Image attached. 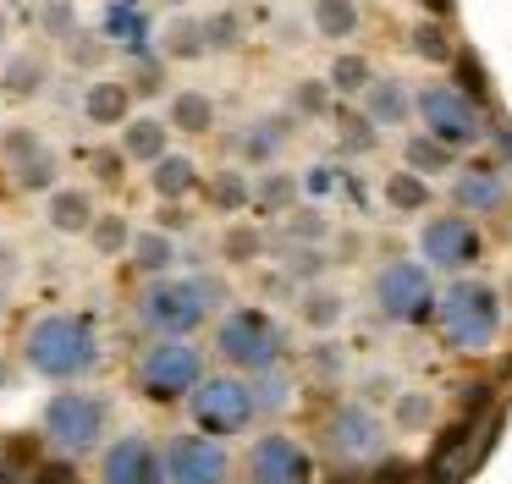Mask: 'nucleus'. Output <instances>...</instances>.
Segmentation results:
<instances>
[{"label": "nucleus", "instance_id": "nucleus-1", "mask_svg": "<svg viewBox=\"0 0 512 484\" xmlns=\"http://www.w3.org/2000/svg\"><path fill=\"white\" fill-rule=\"evenodd\" d=\"M23 363L39 380L72 385L83 374L100 369V330L89 314H67V308H50V314L28 319L23 330Z\"/></svg>", "mask_w": 512, "mask_h": 484}, {"label": "nucleus", "instance_id": "nucleus-2", "mask_svg": "<svg viewBox=\"0 0 512 484\" xmlns=\"http://www.w3.org/2000/svg\"><path fill=\"white\" fill-rule=\"evenodd\" d=\"M507 325V303L490 281H474V275H457L441 297H435V330L452 352L474 358V352H490Z\"/></svg>", "mask_w": 512, "mask_h": 484}, {"label": "nucleus", "instance_id": "nucleus-3", "mask_svg": "<svg viewBox=\"0 0 512 484\" xmlns=\"http://www.w3.org/2000/svg\"><path fill=\"white\" fill-rule=\"evenodd\" d=\"M210 308L215 286L199 275H160V281H144L133 297V319L155 341H193V330H204Z\"/></svg>", "mask_w": 512, "mask_h": 484}, {"label": "nucleus", "instance_id": "nucleus-4", "mask_svg": "<svg viewBox=\"0 0 512 484\" xmlns=\"http://www.w3.org/2000/svg\"><path fill=\"white\" fill-rule=\"evenodd\" d=\"M215 352H221L243 380H254V374H265V369H281L287 336H281V325L265 308H232V314L215 325Z\"/></svg>", "mask_w": 512, "mask_h": 484}, {"label": "nucleus", "instance_id": "nucleus-5", "mask_svg": "<svg viewBox=\"0 0 512 484\" xmlns=\"http://www.w3.org/2000/svg\"><path fill=\"white\" fill-rule=\"evenodd\" d=\"M188 413H193V429L210 440H232V435H248L259 418V402H254V385L243 374H204L199 391L188 396Z\"/></svg>", "mask_w": 512, "mask_h": 484}, {"label": "nucleus", "instance_id": "nucleus-6", "mask_svg": "<svg viewBox=\"0 0 512 484\" xmlns=\"http://www.w3.org/2000/svg\"><path fill=\"white\" fill-rule=\"evenodd\" d=\"M204 380V352L193 341H149L133 363V385L149 402H188Z\"/></svg>", "mask_w": 512, "mask_h": 484}, {"label": "nucleus", "instance_id": "nucleus-7", "mask_svg": "<svg viewBox=\"0 0 512 484\" xmlns=\"http://www.w3.org/2000/svg\"><path fill=\"white\" fill-rule=\"evenodd\" d=\"M369 297H375V314L386 325H424L435 319V281L419 259H386L369 281Z\"/></svg>", "mask_w": 512, "mask_h": 484}, {"label": "nucleus", "instance_id": "nucleus-8", "mask_svg": "<svg viewBox=\"0 0 512 484\" xmlns=\"http://www.w3.org/2000/svg\"><path fill=\"white\" fill-rule=\"evenodd\" d=\"M413 116L424 121V138H435L441 149H474L485 138V110L474 99H463L452 83H424L413 94Z\"/></svg>", "mask_w": 512, "mask_h": 484}, {"label": "nucleus", "instance_id": "nucleus-9", "mask_svg": "<svg viewBox=\"0 0 512 484\" xmlns=\"http://www.w3.org/2000/svg\"><path fill=\"white\" fill-rule=\"evenodd\" d=\"M39 429H45V440L61 451V457H83V451H94L105 440V402L94 391L67 385V391H56L45 402Z\"/></svg>", "mask_w": 512, "mask_h": 484}, {"label": "nucleus", "instance_id": "nucleus-10", "mask_svg": "<svg viewBox=\"0 0 512 484\" xmlns=\"http://www.w3.org/2000/svg\"><path fill=\"white\" fill-rule=\"evenodd\" d=\"M485 259V231H479V220L468 215H430L419 226V264L424 270H446V275H463L474 270V264Z\"/></svg>", "mask_w": 512, "mask_h": 484}, {"label": "nucleus", "instance_id": "nucleus-11", "mask_svg": "<svg viewBox=\"0 0 512 484\" xmlns=\"http://www.w3.org/2000/svg\"><path fill=\"white\" fill-rule=\"evenodd\" d=\"M320 435H325V451H331L336 462H347V468H364V462L386 457V424H380V413L364 402H336L331 413H325Z\"/></svg>", "mask_w": 512, "mask_h": 484}, {"label": "nucleus", "instance_id": "nucleus-12", "mask_svg": "<svg viewBox=\"0 0 512 484\" xmlns=\"http://www.w3.org/2000/svg\"><path fill=\"white\" fill-rule=\"evenodd\" d=\"M160 462H166V484H226L232 479L226 446L210 440V435H199V429L171 435L166 446H160Z\"/></svg>", "mask_w": 512, "mask_h": 484}, {"label": "nucleus", "instance_id": "nucleus-13", "mask_svg": "<svg viewBox=\"0 0 512 484\" xmlns=\"http://www.w3.org/2000/svg\"><path fill=\"white\" fill-rule=\"evenodd\" d=\"M248 484H314V457L298 435H259L248 446Z\"/></svg>", "mask_w": 512, "mask_h": 484}, {"label": "nucleus", "instance_id": "nucleus-14", "mask_svg": "<svg viewBox=\"0 0 512 484\" xmlns=\"http://www.w3.org/2000/svg\"><path fill=\"white\" fill-rule=\"evenodd\" d=\"M100 484H166V462L149 435H116L100 451Z\"/></svg>", "mask_w": 512, "mask_h": 484}, {"label": "nucleus", "instance_id": "nucleus-15", "mask_svg": "<svg viewBox=\"0 0 512 484\" xmlns=\"http://www.w3.org/2000/svg\"><path fill=\"white\" fill-rule=\"evenodd\" d=\"M94 220H100V209H94L89 187H56L45 198V226L61 231V237H89Z\"/></svg>", "mask_w": 512, "mask_h": 484}, {"label": "nucleus", "instance_id": "nucleus-16", "mask_svg": "<svg viewBox=\"0 0 512 484\" xmlns=\"http://www.w3.org/2000/svg\"><path fill=\"white\" fill-rule=\"evenodd\" d=\"M452 198H457V215H490V209L507 204V176L490 171V165H474V171H463L452 182Z\"/></svg>", "mask_w": 512, "mask_h": 484}, {"label": "nucleus", "instance_id": "nucleus-17", "mask_svg": "<svg viewBox=\"0 0 512 484\" xmlns=\"http://www.w3.org/2000/svg\"><path fill=\"white\" fill-rule=\"evenodd\" d=\"M116 149H122L127 165H155L171 154V127L160 116H133L122 127V138H116Z\"/></svg>", "mask_w": 512, "mask_h": 484}, {"label": "nucleus", "instance_id": "nucleus-18", "mask_svg": "<svg viewBox=\"0 0 512 484\" xmlns=\"http://www.w3.org/2000/svg\"><path fill=\"white\" fill-rule=\"evenodd\" d=\"M83 116H89V127H127L133 121V88L116 83V77L89 83L83 88Z\"/></svg>", "mask_w": 512, "mask_h": 484}, {"label": "nucleus", "instance_id": "nucleus-19", "mask_svg": "<svg viewBox=\"0 0 512 484\" xmlns=\"http://www.w3.org/2000/svg\"><path fill=\"white\" fill-rule=\"evenodd\" d=\"M193 187H199V160H193V154H177V149H171L166 160L149 165V193H155L160 204H182Z\"/></svg>", "mask_w": 512, "mask_h": 484}, {"label": "nucleus", "instance_id": "nucleus-20", "mask_svg": "<svg viewBox=\"0 0 512 484\" xmlns=\"http://www.w3.org/2000/svg\"><path fill=\"white\" fill-rule=\"evenodd\" d=\"M408 116H413V99L397 77H375V83L364 88V121L369 127H402Z\"/></svg>", "mask_w": 512, "mask_h": 484}, {"label": "nucleus", "instance_id": "nucleus-21", "mask_svg": "<svg viewBox=\"0 0 512 484\" xmlns=\"http://www.w3.org/2000/svg\"><path fill=\"white\" fill-rule=\"evenodd\" d=\"M166 127L182 132V138L215 132V99L204 94V88H177V94H171V110H166Z\"/></svg>", "mask_w": 512, "mask_h": 484}, {"label": "nucleus", "instance_id": "nucleus-22", "mask_svg": "<svg viewBox=\"0 0 512 484\" xmlns=\"http://www.w3.org/2000/svg\"><path fill=\"white\" fill-rule=\"evenodd\" d=\"M287 138H292V116H259V121H248V127H243L237 149H243V160L270 165L281 149H287Z\"/></svg>", "mask_w": 512, "mask_h": 484}, {"label": "nucleus", "instance_id": "nucleus-23", "mask_svg": "<svg viewBox=\"0 0 512 484\" xmlns=\"http://www.w3.org/2000/svg\"><path fill=\"white\" fill-rule=\"evenodd\" d=\"M127 259H133L138 275H149V281H160V275H171V264H177V242L166 237V231H133V248H127Z\"/></svg>", "mask_w": 512, "mask_h": 484}, {"label": "nucleus", "instance_id": "nucleus-24", "mask_svg": "<svg viewBox=\"0 0 512 484\" xmlns=\"http://www.w3.org/2000/svg\"><path fill=\"white\" fill-rule=\"evenodd\" d=\"M45 77H50V66L39 61L34 50H17V55H6V66H0V94L6 99H34L39 88H45Z\"/></svg>", "mask_w": 512, "mask_h": 484}, {"label": "nucleus", "instance_id": "nucleus-25", "mask_svg": "<svg viewBox=\"0 0 512 484\" xmlns=\"http://www.w3.org/2000/svg\"><path fill=\"white\" fill-rule=\"evenodd\" d=\"M309 17H314V33H320V39L342 44V39H353V33H358L364 11H358V0H314Z\"/></svg>", "mask_w": 512, "mask_h": 484}, {"label": "nucleus", "instance_id": "nucleus-26", "mask_svg": "<svg viewBox=\"0 0 512 484\" xmlns=\"http://www.w3.org/2000/svg\"><path fill=\"white\" fill-rule=\"evenodd\" d=\"M298 319L309 330H336L347 319V297L331 292V286H309V292L298 297Z\"/></svg>", "mask_w": 512, "mask_h": 484}, {"label": "nucleus", "instance_id": "nucleus-27", "mask_svg": "<svg viewBox=\"0 0 512 484\" xmlns=\"http://www.w3.org/2000/svg\"><path fill=\"white\" fill-rule=\"evenodd\" d=\"M380 193H386V204L397 209V215H424L430 198H435V187L424 182V176H413V171H391Z\"/></svg>", "mask_w": 512, "mask_h": 484}, {"label": "nucleus", "instance_id": "nucleus-28", "mask_svg": "<svg viewBox=\"0 0 512 484\" xmlns=\"http://www.w3.org/2000/svg\"><path fill=\"white\" fill-rule=\"evenodd\" d=\"M402 171H413V176H424V182H430V176H441V171H452V149H441V143L435 138H424V132H413L408 143H402Z\"/></svg>", "mask_w": 512, "mask_h": 484}, {"label": "nucleus", "instance_id": "nucleus-29", "mask_svg": "<svg viewBox=\"0 0 512 484\" xmlns=\"http://www.w3.org/2000/svg\"><path fill=\"white\" fill-rule=\"evenodd\" d=\"M56 171H61V160H56V149H39L34 160H23V165H12V182H17V193H56Z\"/></svg>", "mask_w": 512, "mask_h": 484}, {"label": "nucleus", "instance_id": "nucleus-30", "mask_svg": "<svg viewBox=\"0 0 512 484\" xmlns=\"http://www.w3.org/2000/svg\"><path fill=\"white\" fill-rule=\"evenodd\" d=\"M160 44H166L171 61H199V55H210V44H204V22H199V17H177L166 33H160Z\"/></svg>", "mask_w": 512, "mask_h": 484}, {"label": "nucleus", "instance_id": "nucleus-31", "mask_svg": "<svg viewBox=\"0 0 512 484\" xmlns=\"http://www.w3.org/2000/svg\"><path fill=\"white\" fill-rule=\"evenodd\" d=\"M369 83H375V72H369L364 55H336L331 77H325V88H331V94H342V99H364Z\"/></svg>", "mask_w": 512, "mask_h": 484}, {"label": "nucleus", "instance_id": "nucleus-32", "mask_svg": "<svg viewBox=\"0 0 512 484\" xmlns=\"http://www.w3.org/2000/svg\"><path fill=\"white\" fill-rule=\"evenodd\" d=\"M292 198H298V176L265 171V176H254V198H248V204L265 209V215H281V209H292Z\"/></svg>", "mask_w": 512, "mask_h": 484}, {"label": "nucleus", "instance_id": "nucleus-33", "mask_svg": "<svg viewBox=\"0 0 512 484\" xmlns=\"http://www.w3.org/2000/svg\"><path fill=\"white\" fill-rule=\"evenodd\" d=\"M204 193H210V204L221 209V215H237V209H248V198H254V182H248L243 171H215L210 182H204Z\"/></svg>", "mask_w": 512, "mask_h": 484}, {"label": "nucleus", "instance_id": "nucleus-34", "mask_svg": "<svg viewBox=\"0 0 512 484\" xmlns=\"http://www.w3.org/2000/svg\"><path fill=\"white\" fill-rule=\"evenodd\" d=\"M89 242H94V253H105V259H122V253L133 248V220L111 209V215H100L89 226Z\"/></svg>", "mask_w": 512, "mask_h": 484}, {"label": "nucleus", "instance_id": "nucleus-35", "mask_svg": "<svg viewBox=\"0 0 512 484\" xmlns=\"http://www.w3.org/2000/svg\"><path fill=\"white\" fill-rule=\"evenodd\" d=\"M452 66H457V83H452V88L485 110V105H490V77H485V66H479V55H474V50H457Z\"/></svg>", "mask_w": 512, "mask_h": 484}, {"label": "nucleus", "instance_id": "nucleus-36", "mask_svg": "<svg viewBox=\"0 0 512 484\" xmlns=\"http://www.w3.org/2000/svg\"><path fill=\"white\" fill-rule=\"evenodd\" d=\"M254 402H259V413H281V407L292 402V380H287V369H265V374H254Z\"/></svg>", "mask_w": 512, "mask_h": 484}, {"label": "nucleus", "instance_id": "nucleus-37", "mask_svg": "<svg viewBox=\"0 0 512 484\" xmlns=\"http://www.w3.org/2000/svg\"><path fill=\"white\" fill-rule=\"evenodd\" d=\"M39 28L56 44H72L78 39V6H72V0H45V6H39Z\"/></svg>", "mask_w": 512, "mask_h": 484}, {"label": "nucleus", "instance_id": "nucleus-38", "mask_svg": "<svg viewBox=\"0 0 512 484\" xmlns=\"http://www.w3.org/2000/svg\"><path fill=\"white\" fill-rule=\"evenodd\" d=\"M221 253H226V264H254L259 253H265V231H254V226H232L221 237Z\"/></svg>", "mask_w": 512, "mask_h": 484}, {"label": "nucleus", "instance_id": "nucleus-39", "mask_svg": "<svg viewBox=\"0 0 512 484\" xmlns=\"http://www.w3.org/2000/svg\"><path fill=\"white\" fill-rule=\"evenodd\" d=\"M39 149H45V138H39L34 127H6V132H0V154H6V171H12V165H23V160H34Z\"/></svg>", "mask_w": 512, "mask_h": 484}, {"label": "nucleus", "instance_id": "nucleus-40", "mask_svg": "<svg viewBox=\"0 0 512 484\" xmlns=\"http://www.w3.org/2000/svg\"><path fill=\"white\" fill-rule=\"evenodd\" d=\"M204 22V44L210 50H237L243 44V22L232 17V11H210V17H199Z\"/></svg>", "mask_w": 512, "mask_h": 484}, {"label": "nucleus", "instance_id": "nucleus-41", "mask_svg": "<svg viewBox=\"0 0 512 484\" xmlns=\"http://www.w3.org/2000/svg\"><path fill=\"white\" fill-rule=\"evenodd\" d=\"M413 55H419V61H452L457 50L441 33V22H419V28H413Z\"/></svg>", "mask_w": 512, "mask_h": 484}, {"label": "nucleus", "instance_id": "nucleus-42", "mask_svg": "<svg viewBox=\"0 0 512 484\" xmlns=\"http://www.w3.org/2000/svg\"><path fill=\"white\" fill-rule=\"evenodd\" d=\"M435 418V402L424 391H402L397 396V429H424Z\"/></svg>", "mask_w": 512, "mask_h": 484}, {"label": "nucleus", "instance_id": "nucleus-43", "mask_svg": "<svg viewBox=\"0 0 512 484\" xmlns=\"http://www.w3.org/2000/svg\"><path fill=\"white\" fill-rule=\"evenodd\" d=\"M336 187H342V171H336V165H309V171L298 176V193H309V198H331Z\"/></svg>", "mask_w": 512, "mask_h": 484}, {"label": "nucleus", "instance_id": "nucleus-44", "mask_svg": "<svg viewBox=\"0 0 512 484\" xmlns=\"http://www.w3.org/2000/svg\"><path fill=\"white\" fill-rule=\"evenodd\" d=\"M89 171H94V182H100V187H122V171H127L122 149H94L89 154Z\"/></svg>", "mask_w": 512, "mask_h": 484}, {"label": "nucleus", "instance_id": "nucleus-45", "mask_svg": "<svg viewBox=\"0 0 512 484\" xmlns=\"http://www.w3.org/2000/svg\"><path fill=\"white\" fill-rule=\"evenodd\" d=\"M331 88H325V83H314V77H309V83H298V94H292V105H298L303 110V116H325V110H331Z\"/></svg>", "mask_w": 512, "mask_h": 484}, {"label": "nucleus", "instance_id": "nucleus-46", "mask_svg": "<svg viewBox=\"0 0 512 484\" xmlns=\"http://www.w3.org/2000/svg\"><path fill=\"white\" fill-rule=\"evenodd\" d=\"M281 237H287V242H303V248H309V242H325V220L303 209V215L287 220V231H281Z\"/></svg>", "mask_w": 512, "mask_h": 484}, {"label": "nucleus", "instance_id": "nucleus-47", "mask_svg": "<svg viewBox=\"0 0 512 484\" xmlns=\"http://www.w3.org/2000/svg\"><path fill=\"white\" fill-rule=\"evenodd\" d=\"M34 484H78V473H72L67 457H56V462H39L34 468Z\"/></svg>", "mask_w": 512, "mask_h": 484}, {"label": "nucleus", "instance_id": "nucleus-48", "mask_svg": "<svg viewBox=\"0 0 512 484\" xmlns=\"http://www.w3.org/2000/svg\"><path fill=\"white\" fill-rule=\"evenodd\" d=\"M342 143H347V149H353V154L375 149V127H369L364 116H358V121H347V127H342Z\"/></svg>", "mask_w": 512, "mask_h": 484}, {"label": "nucleus", "instance_id": "nucleus-49", "mask_svg": "<svg viewBox=\"0 0 512 484\" xmlns=\"http://www.w3.org/2000/svg\"><path fill=\"white\" fill-rule=\"evenodd\" d=\"M127 88H138V94H160V66L155 61L133 66V83H127Z\"/></svg>", "mask_w": 512, "mask_h": 484}, {"label": "nucleus", "instance_id": "nucleus-50", "mask_svg": "<svg viewBox=\"0 0 512 484\" xmlns=\"http://www.w3.org/2000/svg\"><path fill=\"white\" fill-rule=\"evenodd\" d=\"M72 61H78V66H89V61H105V44L100 39H72Z\"/></svg>", "mask_w": 512, "mask_h": 484}, {"label": "nucleus", "instance_id": "nucleus-51", "mask_svg": "<svg viewBox=\"0 0 512 484\" xmlns=\"http://www.w3.org/2000/svg\"><path fill=\"white\" fill-rule=\"evenodd\" d=\"M490 138H496V149H501V160L512 165V127L507 121H496V127H490Z\"/></svg>", "mask_w": 512, "mask_h": 484}, {"label": "nucleus", "instance_id": "nucleus-52", "mask_svg": "<svg viewBox=\"0 0 512 484\" xmlns=\"http://www.w3.org/2000/svg\"><path fill=\"white\" fill-rule=\"evenodd\" d=\"M314 352H320V374H342V347H314Z\"/></svg>", "mask_w": 512, "mask_h": 484}, {"label": "nucleus", "instance_id": "nucleus-53", "mask_svg": "<svg viewBox=\"0 0 512 484\" xmlns=\"http://www.w3.org/2000/svg\"><path fill=\"white\" fill-rule=\"evenodd\" d=\"M0 275H17V248H12V242L0 248Z\"/></svg>", "mask_w": 512, "mask_h": 484}]
</instances>
